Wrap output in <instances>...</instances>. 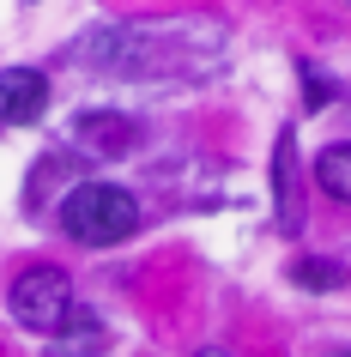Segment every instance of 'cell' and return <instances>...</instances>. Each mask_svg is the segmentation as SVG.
<instances>
[{
  "mask_svg": "<svg viewBox=\"0 0 351 357\" xmlns=\"http://www.w3.org/2000/svg\"><path fill=\"white\" fill-rule=\"evenodd\" d=\"M218 24L206 19H176V24H97L91 37L79 43V61L97 67V73H121V79H140V73H176L182 55L194 49L188 37H212Z\"/></svg>",
  "mask_w": 351,
  "mask_h": 357,
  "instance_id": "1",
  "label": "cell"
},
{
  "mask_svg": "<svg viewBox=\"0 0 351 357\" xmlns=\"http://www.w3.org/2000/svg\"><path fill=\"white\" fill-rule=\"evenodd\" d=\"M61 230L85 248H115L140 230V200L121 182H73L61 200Z\"/></svg>",
  "mask_w": 351,
  "mask_h": 357,
  "instance_id": "2",
  "label": "cell"
},
{
  "mask_svg": "<svg viewBox=\"0 0 351 357\" xmlns=\"http://www.w3.org/2000/svg\"><path fill=\"white\" fill-rule=\"evenodd\" d=\"M79 297H73V279L61 266H24L13 279V315L31 327V333H61L73 321Z\"/></svg>",
  "mask_w": 351,
  "mask_h": 357,
  "instance_id": "3",
  "label": "cell"
},
{
  "mask_svg": "<svg viewBox=\"0 0 351 357\" xmlns=\"http://www.w3.org/2000/svg\"><path fill=\"white\" fill-rule=\"evenodd\" d=\"M49 109V73L43 67H6L0 73V121L6 128H31Z\"/></svg>",
  "mask_w": 351,
  "mask_h": 357,
  "instance_id": "4",
  "label": "cell"
},
{
  "mask_svg": "<svg viewBox=\"0 0 351 357\" xmlns=\"http://www.w3.org/2000/svg\"><path fill=\"white\" fill-rule=\"evenodd\" d=\"M73 146L91 151V158H121V151L140 146V121H128L115 109H85L73 115Z\"/></svg>",
  "mask_w": 351,
  "mask_h": 357,
  "instance_id": "5",
  "label": "cell"
},
{
  "mask_svg": "<svg viewBox=\"0 0 351 357\" xmlns=\"http://www.w3.org/2000/svg\"><path fill=\"white\" fill-rule=\"evenodd\" d=\"M273 206H278V230L297 236V230H303V182H297V139H291V128L278 133V146H273Z\"/></svg>",
  "mask_w": 351,
  "mask_h": 357,
  "instance_id": "6",
  "label": "cell"
},
{
  "mask_svg": "<svg viewBox=\"0 0 351 357\" xmlns=\"http://www.w3.org/2000/svg\"><path fill=\"white\" fill-rule=\"evenodd\" d=\"M315 182H321V194H333L339 206H351V139L345 146H327L315 158Z\"/></svg>",
  "mask_w": 351,
  "mask_h": 357,
  "instance_id": "7",
  "label": "cell"
},
{
  "mask_svg": "<svg viewBox=\"0 0 351 357\" xmlns=\"http://www.w3.org/2000/svg\"><path fill=\"white\" fill-rule=\"evenodd\" d=\"M61 333H67V345H79V351H97V345H103V327H97L85 309H73V321H67Z\"/></svg>",
  "mask_w": 351,
  "mask_h": 357,
  "instance_id": "8",
  "label": "cell"
},
{
  "mask_svg": "<svg viewBox=\"0 0 351 357\" xmlns=\"http://www.w3.org/2000/svg\"><path fill=\"white\" fill-rule=\"evenodd\" d=\"M291 279H297V284H315V291H327V284H339V266H327V261H297Z\"/></svg>",
  "mask_w": 351,
  "mask_h": 357,
  "instance_id": "9",
  "label": "cell"
},
{
  "mask_svg": "<svg viewBox=\"0 0 351 357\" xmlns=\"http://www.w3.org/2000/svg\"><path fill=\"white\" fill-rule=\"evenodd\" d=\"M303 85H309V109H321L327 103V79L315 73V67H303Z\"/></svg>",
  "mask_w": 351,
  "mask_h": 357,
  "instance_id": "10",
  "label": "cell"
},
{
  "mask_svg": "<svg viewBox=\"0 0 351 357\" xmlns=\"http://www.w3.org/2000/svg\"><path fill=\"white\" fill-rule=\"evenodd\" d=\"M194 357H237V351H218V345H212V351H194Z\"/></svg>",
  "mask_w": 351,
  "mask_h": 357,
  "instance_id": "11",
  "label": "cell"
},
{
  "mask_svg": "<svg viewBox=\"0 0 351 357\" xmlns=\"http://www.w3.org/2000/svg\"><path fill=\"white\" fill-rule=\"evenodd\" d=\"M327 357H351V351H327Z\"/></svg>",
  "mask_w": 351,
  "mask_h": 357,
  "instance_id": "12",
  "label": "cell"
}]
</instances>
